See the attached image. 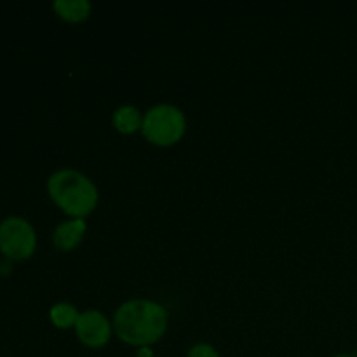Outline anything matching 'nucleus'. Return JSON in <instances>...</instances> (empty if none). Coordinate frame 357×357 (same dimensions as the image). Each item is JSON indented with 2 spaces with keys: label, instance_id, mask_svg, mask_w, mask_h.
Listing matches in <instances>:
<instances>
[{
  "label": "nucleus",
  "instance_id": "obj_6",
  "mask_svg": "<svg viewBox=\"0 0 357 357\" xmlns=\"http://www.w3.org/2000/svg\"><path fill=\"white\" fill-rule=\"evenodd\" d=\"M87 230V223L84 218L63 220L52 232V243L59 251H72L82 241Z\"/></svg>",
  "mask_w": 357,
  "mask_h": 357
},
{
  "label": "nucleus",
  "instance_id": "obj_2",
  "mask_svg": "<svg viewBox=\"0 0 357 357\" xmlns=\"http://www.w3.org/2000/svg\"><path fill=\"white\" fill-rule=\"evenodd\" d=\"M47 190L52 201L75 218L89 215L98 204V188L89 178L72 167L54 171L47 180Z\"/></svg>",
  "mask_w": 357,
  "mask_h": 357
},
{
  "label": "nucleus",
  "instance_id": "obj_5",
  "mask_svg": "<svg viewBox=\"0 0 357 357\" xmlns=\"http://www.w3.org/2000/svg\"><path fill=\"white\" fill-rule=\"evenodd\" d=\"M77 338L91 349H100L108 344L112 335L110 321L100 310H84L75 324Z\"/></svg>",
  "mask_w": 357,
  "mask_h": 357
},
{
  "label": "nucleus",
  "instance_id": "obj_1",
  "mask_svg": "<svg viewBox=\"0 0 357 357\" xmlns=\"http://www.w3.org/2000/svg\"><path fill=\"white\" fill-rule=\"evenodd\" d=\"M114 326L126 344H155L167 330V312L160 303L146 298H132L122 303L114 314Z\"/></svg>",
  "mask_w": 357,
  "mask_h": 357
},
{
  "label": "nucleus",
  "instance_id": "obj_9",
  "mask_svg": "<svg viewBox=\"0 0 357 357\" xmlns=\"http://www.w3.org/2000/svg\"><path fill=\"white\" fill-rule=\"evenodd\" d=\"M49 316H51V321L54 326L63 328V330H65V328L75 326L77 319H79L80 314L73 303L58 302L51 307V312H49Z\"/></svg>",
  "mask_w": 357,
  "mask_h": 357
},
{
  "label": "nucleus",
  "instance_id": "obj_8",
  "mask_svg": "<svg viewBox=\"0 0 357 357\" xmlns=\"http://www.w3.org/2000/svg\"><path fill=\"white\" fill-rule=\"evenodd\" d=\"M52 7L63 20L68 21H82L91 13L89 0H56Z\"/></svg>",
  "mask_w": 357,
  "mask_h": 357
},
{
  "label": "nucleus",
  "instance_id": "obj_7",
  "mask_svg": "<svg viewBox=\"0 0 357 357\" xmlns=\"http://www.w3.org/2000/svg\"><path fill=\"white\" fill-rule=\"evenodd\" d=\"M112 122L117 128V131L124 132V135H131V132L138 131L142 128L143 115L135 105H122V107L115 108L114 115H112Z\"/></svg>",
  "mask_w": 357,
  "mask_h": 357
},
{
  "label": "nucleus",
  "instance_id": "obj_4",
  "mask_svg": "<svg viewBox=\"0 0 357 357\" xmlns=\"http://www.w3.org/2000/svg\"><path fill=\"white\" fill-rule=\"evenodd\" d=\"M37 248L33 225L21 216H7L0 222V251L9 260H26Z\"/></svg>",
  "mask_w": 357,
  "mask_h": 357
},
{
  "label": "nucleus",
  "instance_id": "obj_10",
  "mask_svg": "<svg viewBox=\"0 0 357 357\" xmlns=\"http://www.w3.org/2000/svg\"><path fill=\"white\" fill-rule=\"evenodd\" d=\"M187 357H220L218 351L209 344H195L194 347L188 351Z\"/></svg>",
  "mask_w": 357,
  "mask_h": 357
},
{
  "label": "nucleus",
  "instance_id": "obj_3",
  "mask_svg": "<svg viewBox=\"0 0 357 357\" xmlns=\"http://www.w3.org/2000/svg\"><path fill=\"white\" fill-rule=\"evenodd\" d=\"M187 129V119L178 107L171 103L153 105L143 115L142 131L155 145H173Z\"/></svg>",
  "mask_w": 357,
  "mask_h": 357
},
{
  "label": "nucleus",
  "instance_id": "obj_11",
  "mask_svg": "<svg viewBox=\"0 0 357 357\" xmlns=\"http://www.w3.org/2000/svg\"><path fill=\"white\" fill-rule=\"evenodd\" d=\"M333 357H357V356H352V354H337V356H333Z\"/></svg>",
  "mask_w": 357,
  "mask_h": 357
}]
</instances>
